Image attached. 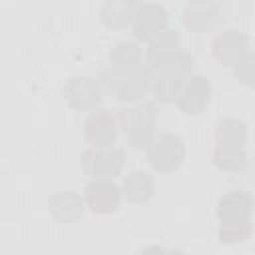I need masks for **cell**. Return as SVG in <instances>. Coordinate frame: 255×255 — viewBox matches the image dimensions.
Returning a JSON list of instances; mask_svg holds the SVG:
<instances>
[{
    "mask_svg": "<svg viewBox=\"0 0 255 255\" xmlns=\"http://www.w3.org/2000/svg\"><path fill=\"white\" fill-rule=\"evenodd\" d=\"M151 82H153L151 70L143 64H137L133 68H124V70L108 68L100 76V84L104 92L112 94L122 102H135L143 98L147 90H151Z\"/></svg>",
    "mask_w": 255,
    "mask_h": 255,
    "instance_id": "1",
    "label": "cell"
},
{
    "mask_svg": "<svg viewBox=\"0 0 255 255\" xmlns=\"http://www.w3.org/2000/svg\"><path fill=\"white\" fill-rule=\"evenodd\" d=\"M191 70H193V58L183 50H179L173 58L165 60L163 64L155 66L151 70L153 96L159 102H165V104L167 102H177L187 78L191 76Z\"/></svg>",
    "mask_w": 255,
    "mask_h": 255,
    "instance_id": "2",
    "label": "cell"
},
{
    "mask_svg": "<svg viewBox=\"0 0 255 255\" xmlns=\"http://www.w3.org/2000/svg\"><path fill=\"white\" fill-rule=\"evenodd\" d=\"M155 120H157L155 106L149 102L126 108L118 116L120 128H122L128 143L137 149L147 147L151 143V139L155 137Z\"/></svg>",
    "mask_w": 255,
    "mask_h": 255,
    "instance_id": "3",
    "label": "cell"
},
{
    "mask_svg": "<svg viewBox=\"0 0 255 255\" xmlns=\"http://www.w3.org/2000/svg\"><path fill=\"white\" fill-rule=\"evenodd\" d=\"M147 149L149 165L159 173H173L181 167L185 159L183 139L175 133H159L151 139Z\"/></svg>",
    "mask_w": 255,
    "mask_h": 255,
    "instance_id": "4",
    "label": "cell"
},
{
    "mask_svg": "<svg viewBox=\"0 0 255 255\" xmlns=\"http://www.w3.org/2000/svg\"><path fill=\"white\" fill-rule=\"evenodd\" d=\"M82 169L92 179H114L124 169V151L120 147H90L82 153Z\"/></svg>",
    "mask_w": 255,
    "mask_h": 255,
    "instance_id": "5",
    "label": "cell"
},
{
    "mask_svg": "<svg viewBox=\"0 0 255 255\" xmlns=\"http://www.w3.org/2000/svg\"><path fill=\"white\" fill-rule=\"evenodd\" d=\"M102 92H104V88H102L100 80L90 78V76H78L66 84L64 98L70 108L80 110V112H92L98 108V104L102 100Z\"/></svg>",
    "mask_w": 255,
    "mask_h": 255,
    "instance_id": "6",
    "label": "cell"
},
{
    "mask_svg": "<svg viewBox=\"0 0 255 255\" xmlns=\"http://www.w3.org/2000/svg\"><path fill=\"white\" fill-rule=\"evenodd\" d=\"M84 137L90 147H112L118 139V122L108 110H92L84 122Z\"/></svg>",
    "mask_w": 255,
    "mask_h": 255,
    "instance_id": "7",
    "label": "cell"
},
{
    "mask_svg": "<svg viewBox=\"0 0 255 255\" xmlns=\"http://www.w3.org/2000/svg\"><path fill=\"white\" fill-rule=\"evenodd\" d=\"M167 22H169L167 10L161 4L143 2V6L139 8V12L131 22L133 36L141 42H151L155 36L167 30Z\"/></svg>",
    "mask_w": 255,
    "mask_h": 255,
    "instance_id": "8",
    "label": "cell"
},
{
    "mask_svg": "<svg viewBox=\"0 0 255 255\" xmlns=\"http://www.w3.org/2000/svg\"><path fill=\"white\" fill-rule=\"evenodd\" d=\"M122 189L112 179H94L84 191V201L96 215H110L120 207Z\"/></svg>",
    "mask_w": 255,
    "mask_h": 255,
    "instance_id": "9",
    "label": "cell"
},
{
    "mask_svg": "<svg viewBox=\"0 0 255 255\" xmlns=\"http://www.w3.org/2000/svg\"><path fill=\"white\" fill-rule=\"evenodd\" d=\"M249 52V38L239 30H223L211 42L213 58L223 66H235Z\"/></svg>",
    "mask_w": 255,
    "mask_h": 255,
    "instance_id": "10",
    "label": "cell"
},
{
    "mask_svg": "<svg viewBox=\"0 0 255 255\" xmlns=\"http://www.w3.org/2000/svg\"><path fill=\"white\" fill-rule=\"evenodd\" d=\"M221 20V8L217 0H191L183 10L185 26L195 34L211 32Z\"/></svg>",
    "mask_w": 255,
    "mask_h": 255,
    "instance_id": "11",
    "label": "cell"
},
{
    "mask_svg": "<svg viewBox=\"0 0 255 255\" xmlns=\"http://www.w3.org/2000/svg\"><path fill=\"white\" fill-rule=\"evenodd\" d=\"M211 100V84L203 76H189L179 98L177 106L187 116H199Z\"/></svg>",
    "mask_w": 255,
    "mask_h": 255,
    "instance_id": "12",
    "label": "cell"
},
{
    "mask_svg": "<svg viewBox=\"0 0 255 255\" xmlns=\"http://www.w3.org/2000/svg\"><path fill=\"white\" fill-rule=\"evenodd\" d=\"M253 211V199L247 191H229L217 203V217L221 223L249 221Z\"/></svg>",
    "mask_w": 255,
    "mask_h": 255,
    "instance_id": "13",
    "label": "cell"
},
{
    "mask_svg": "<svg viewBox=\"0 0 255 255\" xmlns=\"http://www.w3.org/2000/svg\"><path fill=\"white\" fill-rule=\"evenodd\" d=\"M143 0H106L100 10V20L106 28L120 30L133 22Z\"/></svg>",
    "mask_w": 255,
    "mask_h": 255,
    "instance_id": "14",
    "label": "cell"
},
{
    "mask_svg": "<svg viewBox=\"0 0 255 255\" xmlns=\"http://www.w3.org/2000/svg\"><path fill=\"white\" fill-rule=\"evenodd\" d=\"M122 193L129 203H145L155 193V179L149 171L135 169L124 177Z\"/></svg>",
    "mask_w": 255,
    "mask_h": 255,
    "instance_id": "15",
    "label": "cell"
},
{
    "mask_svg": "<svg viewBox=\"0 0 255 255\" xmlns=\"http://www.w3.org/2000/svg\"><path fill=\"white\" fill-rule=\"evenodd\" d=\"M179 50H181L179 34L167 28L165 32H161L159 36H155V38L149 42V48H147V54H145L147 68L153 70L155 66L163 64V62L169 60V58H173Z\"/></svg>",
    "mask_w": 255,
    "mask_h": 255,
    "instance_id": "16",
    "label": "cell"
},
{
    "mask_svg": "<svg viewBox=\"0 0 255 255\" xmlns=\"http://www.w3.org/2000/svg\"><path fill=\"white\" fill-rule=\"evenodd\" d=\"M84 203H86V201H82L80 195H76V193H72V191H60V193L52 195V199H50L48 205H50L52 215H54L58 221L70 223V221L82 217V213H84Z\"/></svg>",
    "mask_w": 255,
    "mask_h": 255,
    "instance_id": "17",
    "label": "cell"
},
{
    "mask_svg": "<svg viewBox=\"0 0 255 255\" xmlns=\"http://www.w3.org/2000/svg\"><path fill=\"white\" fill-rule=\"evenodd\" d=\"M215 147H243L247 141V126L241 120L227 118L215 128Z\"/></svg>",
    "mask_w": 255,
    "mask_h": 255,
    "instance_id": "18",
    "label": "cell"
},
{
    "mask_svg": "<svg viewBox=\"0 0 255 255\" xmlns=\"http://www.w3.org/2000/svg\"><path fill=\"white\" fill-rule=\"evenodd\" d=\"M108 60H110V68H118V70L133 68L141 64V48L135 42H118L112 48Z\"/></svg>",
    "mask_w": 255,
    "mask_h": 255,
    "instance_id": "19",
    "label": "cell"
},
{
    "mask_svg": "<svg viewBox=\"0 0 255 255\" xmlns=\"http://www.w3.org/2000/svg\"><path fill=\"white\" fill-rule=\"evenodd\" d=\"M213 163L221 171H241L247 165V155L243 147H215Z\"/></svg>",
    "mask_w": 255,
    "mask_h": 255,
    "instance_id": "20",
    "label": "cell"
},
{
    "mask_svg": "<svg viewBox=\"0 0 255 255\" xmlns=\"http://www.w3.org/2000/svg\"><path fill=\"white\" fill-rule=\"evenodd\" d=\"M251 237V223L241 221V223H221L219 227V239L225 243H235V241H245Z\"/></svg>",
    "mask_w": 255,
    "mask_h": 255,
    "instance_id": "21",
    "label": "cell"
},
{
    "mask_svg": "<svg viewBox=\"0 0 255 255\" xmlns=\"http://www.w3.org/2000/svg\"><path fill=\"white\" fill-rule=\"evenodd\" d=\"M233 74L241 84H245L249 88H255V52H247L233 66Z\"/></svg>",
    "mask_w": 255,
    "mask_h": 255,
    "instance_id": "22",
    "label": "cell"
},
{
    "mask_svg": "<svg viewBox=\"0 0 255 255\" xmlns=\"http://www.w3.org/2000/svg\"><path fill=\"white\" fill-rule=\"evenodd\" d=\"M253 183H255V167H253Z\"/></svg>",
    "mask_w": 255,
    "mask_h": 255,
    "instance_id": "23",
    "label": "cell"
}]
</instances>
